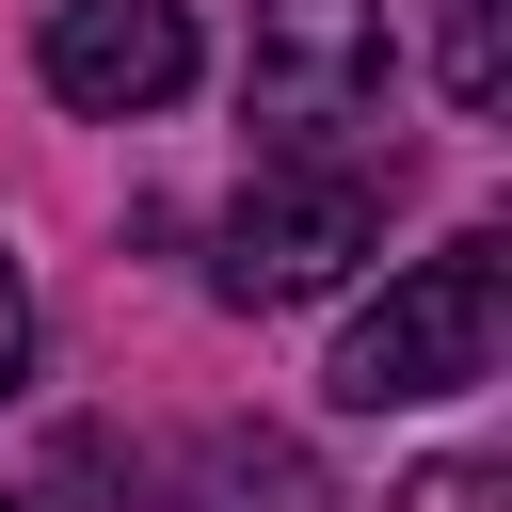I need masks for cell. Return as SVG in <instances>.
I'll use <instances>...</instances> for the list:
<instances>
[{"label":"cell","mask_w":512,"mask_h":512,"mask_svg":"<svg viewBox=\"0 0 512 512\" xmlns=\"http://www.w3.org/2000/svg\"><path fill=\"white\" fill-rule=\"evenodd\" d=\"M496 336H512V256L496 240H448V256H416V272H384V304L336 336V400L352 416H416V400H464L480 368H496Z\"/></svg>","instance_id":"6da1fadb"},{"label":"cell","mask_w":512,"mask_h":512,"mask_svg":"<svg viewBox=\"0 0 512 512\" xmlns=\"http://www.w3.org/2000/svg\"><path fill=\"white\" fill-rule=\"evenodd\" d=\"M384 0H256V48H240V112L272 160H352L384 128Z\"/></svg>","instance_id":"7a4b0ae2"},{"label":"cell","mask_w":512,"mask_h":512,"mask_svg":"<svg viewBox=\"0 0 512 512\" xmlns=\"http://www.w3.org/2000/svg\"><path fill=\"white\" fill-rule=\"evenodd\" d=\"M384 256V176L368 160H256L224 208V304H320Z\"/></svg>","instance_id":"3957f363"},{"label":"cell","mask_w":512,"mask_h":512,"mask_svg":"<svg viewBox=\"0 0 512 512\" xmlns=\"http://www.w3.org/2000/svg\"><path fill=\"white\" fill-rule=\"evenodd\" d=\"M32 64L64 112H160L192 96V0H48Z\"/></svg>","instance_id":"277c9868"},{"label":"cell","mask_w":512,"mask_h":512,"mask_svg":"<svg viewBox=\"0 0 512 512\" xmlns=\"http://www.w3.org/2000/svg\"><path fill=\"white\" fill-rule=\"evenodd\" d=\"M208 496H224V512H336L288 432H224V448H208Z\"/></svg>","instance_id":"5b68a950"},{"label":"cell","mask_w":512,"mask_h":512,"mask_svg":"<svg viewBox=\"0 0 512 512\" xmlns=\"http://www.w3.org/2000/svg\"><path fill=\"white\" fill-rule=\"evenodd\" d=\"M432 64H448L464 112H496L512 96V0H432Z\"/></svg>","instance_id":"8992f818"},{"label":"cell","mask_w":512,"mask_h":512,"mask_svg":"<svg viewBox=\"0 0 512 512\" xmlns=\"http://www.w3.org/2000/svg\"><path fill=\"white\" fill-rule=\"evenodd\" d=\"M400 512H496V464H432V480H400Z\"/></svg>","instance_id":"52a82bcc"},{"label":"cell","mask_w":512,"mask_h":512,"mask_svg":"<svg viewBox=\"0 0 512 512\" xmlns=\"http://www.w3.org/2000/svg\"><path fill=\"white\" fill-rule=\"evenodd\" d=\"M16 384H32V272L0 256V400H16Z\"/></svg>","instance_id":"ba28073f"},{"label":"cell","mask_w":512,"mask_h":512,"mask_svg":"<svg viewBox=\"0 0 512 512\" xmlns=\"http://www.w3.org/2000/svg\"><path fill=\"white\" fill-rule=\"evenodd\" d=\"M0 512H48V496H0Z\"/></svg>","instance_id":"9c48e42d"}]
</instances>
